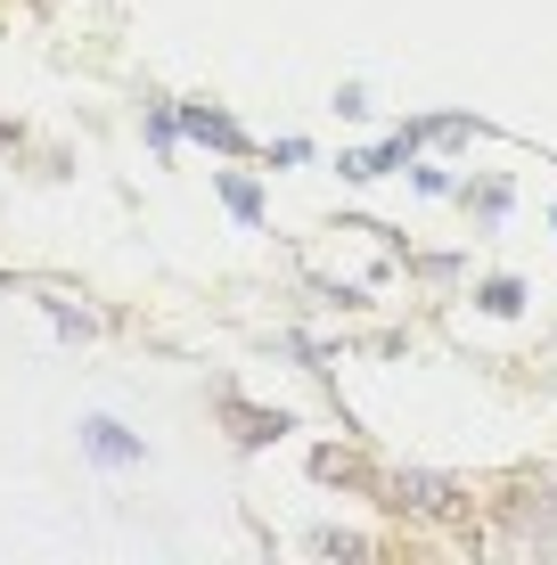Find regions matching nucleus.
Returning a JSON list of instances; mask_svg holds the SVG:
<instances>
[{
	"label": "nucleus",
	"instance_id": "obj_6",
	"mask_svg": "<svg viewBox=\"0 0 557 565\" xmlns=\"http://www.w3.org/2000/svg\"><path fill=\"white\" fill-rule=\"evenodd\" d=\"M475 303H484L492 320H516V311H525V287H516V279H484V287H475Z\"/></svg>",
	"mask_w": 557,
	"mask_h": 565
},
{
	"label": "nucleus",
	"instance_id": "obj_2",
	"mask_svg": "<svg viewBox=\"0 0 557 565\" xmlns=\"http://www.w3.org/2000/svg\"><path fill=\"white\" fill-rule=\"evenodd\" d=\"M181 131H189V140H205V148H222V156H246V131H238V115H229V107H181Z\"/></svg>",
	"mask_w": 557,
	"mask_h": 565
},
{
	"label": "nucleus",
	"instance_id": "obj_7",
	"mask_svg": "<svg viewBox=\"0 0 557 565\" xmlns=\"http://www.w3.org/2000/svg\"><path fill=\"white\" fill-rule=\"evenodd\" d=\"M42 311L57 320V337H99V320H90V311H74L66 296H42Z\"/></svg>",
	"mask_w": 557,
	"mask_h": 565
},
{
	"label": "nucleus",
	"instance_id": "obj_1",
	"mask_svg": "<svg viewBox=\"0 0 557 565\" xmlns=\"http://www.w3.org/2000/svg\"><path fill=\"white\" fill-rule=\"evenodd\" d=\"M83 451H90V459H99V467H140V459H148V443H140V435H131V426H124V418H107V411H90V418H83Z\"/></svg>",
	"mask_w": 557,
	"mask_h": 565
},
{
	"label": "nucleus",
	"instance_id": "obj_5",
	"mask_svg": "<svg viewBox=\"0 0 557 565\" xmlns=\"http://www.w3.org/2000/svg\"><path fill=\"white\" fill-rule=\"evenodd\" d=\"M394 509H451V483L443 476H394Z\"/></svg>",
	"mask_w": 557,
	"mask_h": 565
},
{
	"label": "nucleus",
	"instance_id": "obj_9",
	"mask_svg": "<svg viewBox=\"0 0 557 565\" xmlns=\"http://www.w3.org/2000/svg\"><path fill=\"white\" fill-rule=\"evenodd\" d=\"M410 181L427 189V198H443V189H451V172H443V164H410Z\"/></svg>",
	"mask_w": 557,
	"mask_h": 565
},
{
	"label": "nucleus",
	"instance_id": "obj_10",
	"mask_svg": "<svg viewBox=\"0 0 557 565\" xmlns=\"http://www.w3.org/2000/svg\"><path fill=\"white\" fill-rule=\"evenodd\" d=\"M0 148H17V124H0Z\"/></svg>",
	"mask_w": 557,
	"mask_h": 565
},
{
	"label": "nucleus",
	"instance_id": "obj_8",
	"mask_svg": "<svg viewBox=\"0 0 557 565\" xmlns=\"http://www.w3.org/2000/svg\"><path fill=\"white\" fill-rule=\"evenodd\" d=\"M468 213H484V222H501V213H508V181H484V189L468 181Z\"/></svg>",
	"mask_w": 557,
	"mask_h": 565
},
{
	"label": "nucleus",
	"instance_id": "obj_4",
	"mask_svg": "<svg viewBox=\"0 0 557 565\" xmlns=\"http://www.w3.org/2000/svg\"><path fill=\"white\" fill-rule=\"evenodd\" d=\"M214 189H222V205H229V213H238V222H246V230H263V189H255V181H246V172H214Z\"/></svg>",
	"mask_w": 557,
	"mask_h": 565
},
{
	"label": "nucleus",
	"instance_id": "obj_3",
	"mask_svg": "<svg viewBox=\"0 0 557 565\" xmlns=\"http://www.w3.org/2000/svg\"><path fill=\"white\" fill-rule=\"evenodd\" d=\"M222 418L238 426V443H279L287 435V411H255V402H238V394H222Z\"/></svg>",
	"mask_w": 557,
	"mask_h": 565
}]
</instances>
